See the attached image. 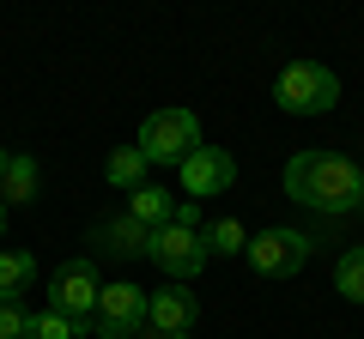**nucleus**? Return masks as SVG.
<instances>
[{"label":"nucleus","mask_w":364,"mask_h":339,"mask_svg":"<svg viewBox=\"0 0 364 339\" xmlns=\"http://www.w3.org/2000/svg\"><path fill=\"white\" fill-rule=\"evenodd\" d=\"M200 321V303H195V291H182V285H164V291H152L146 297V327H158V333H188V327Z\"/></svg>","instance_id":"nucleus-9"},{"label":"nucleus","mask_w":364,"mask_h":339,"mask_svg":"<svg viewBox=\"0 0 364 339\" xmlns=\"http://www.w3.org/2000/svg\"><path fill=\"white\" fill-rule=\"evenodd\" d=\"M146 261H152L170 285H188V279H200V267H207L213 255H207V236L200 230H188V224L170 218L164 230H152V255H146Z\"/></svg>","instance_id":"nucleus-5"},{"label":"nucleus","mask_w":364,"mask_h":339,"mask_svg":"<svg viewBox=\"0 0 364 339\" xmlns=\"http://www.w3.org/2000/svg\"><path fill=\"white\" fill-rule=\"evenodd\" d=\"M97 267H91V255H73V261H61L49 273V309L55 315H67V321L85 333L91 327V309H97Z\"/></svg>","instance_id":"nucleus-4"},{"label":"nucleus","mask_w":364,"mask_h":339,"mask_svg":"<svg viewBox=\"0 0 364 339\" xmlns=\"http://www.w3.org/2000/svg\"><path fill=\"white\" fill-rule=\"evenodd\" d=\"M146 157H140V145H116L109 152V164H104V176H109V188H122V194H134V188H146Z\"/></svg>","instance_id":"nucleus-14"},{"label":"nucleus","mask_w":364,"mask_h":339,"mask_svg":"<svg viewBox=\"0 0 364 339\" xmlns=\"http://www.w3.org/2000/svg\"><path fill=\"white\" fill-rule=\"evenodd\" d=\"M146 297L152 291H140V285H104L97 291V309H91V333H104V339H134L146 327Z\"/></svg>","instance_id":"nucleus-7"},{"label":"nucleus","mask_w":364,"mask_h":339,"mask_svg":"<svg viewBox=\"0 0 364 339\" xmlns=\"http://www.w3.org/2000/svg\"><path fill=\"white\" fill-rule=\"evenodd\" d=\"M25 321H31V309H25V303L0 297V339H25Z\"/></svg>","instance_id":"nucleus-18"},{"label":"nucleus","mask_w":364,"mask_h":339,"mask_svg":"<svg viewBox=\"0 0 364 339\" xmlns=\"http://www.w3.org/2000/svg\"><path fill=\"white\" fill-rule=\"evenodd\" d=\"M200 236H207V255H243V248H249V230H243L237 218H219V224H207Z\"/></svg>","instance_id":"nucleus-16"},{"label":"nucleus","mask_w":364,"mask_h":339,"mask_svg":"<svg viewBox=\"0 0 364 339\" xmlns=\"http://www.w3.org/2000/svg\"><path fill=\"white\" fill-rule=\"evenodd\" d=\"M91 243L104 248V255H152V230H146L140 218H128V212H122V218H109V224H97V230H91Z\"/></svg>","instance_id":"nucleus-10"},{"label":"nucleus","mask_w":364,"mask_h":339,"mask_svg":"<svg viewBox=\"0 0 364 339\" xmlns=\"http://www.w3.org/2000/svg\"><path fill=\"white\" fill-rule=\"evenodd\" d=\"M37 188H43L37 157L13 152V157H6V170H0V200H6V206H31V200H37Z\"/></svg>","instance_id":"nucleus-11"},{"label":"nucleus","mask_w":364,"mask_h":339,"mask_svg":"<svg viewBox=\"0 0 364 339\" xmlns=\"http://www.w3.org/2000/svg\"><path fill=\"white\" fill-rule=\"evenodd\" d=\"M6 157H13V152H6V145H0V170H6Z\"/></svg>","instance_id":"nucleus-22"},{"label":"nucleus","mask_w":364,"mask_h":339,"mask_svg":"<svg viewBox=\"0 0 364 339\" xmlns=\"http://www.w3.org/2000/svg\"><path fill=\"white\" fill-rule=\"evenodd\" d=\"M334 291H340L346 303H364V243L346 248V255L334 261Z\"/></svg>","instance_id":"nucleus-15"},{"label":"nucleus","mask_w":364,"mask_h":339,"mask_svg":"<svg viewBox=\"0 0 364 339\" xmlns=\"http://www.w3.org/2000/svg\"><path fill=\"white\" fill-rule=\"evenodd\" d=\"M128 218H140L146 230H164V224L176 218V194H170V188H158V182L134 188V194H128Z\"/></svg>","instance_id":"nucleus-12"},{"label":"nucleus","mask_w":364,"mask_h":339,"mask_svg":"<svg viewBox=\"0 0 364 339\" xmlns=\"http://www.w3.org/2000/svg\"><path fill=\"white\" fill-rule=\"evenodd\" d=\"M31 285H37V255H25V248H0V297L25 303Z\"/></svg>","instance_id":"nucleus-13"},{"label":"nucleus","mask_w":364,"mask_h":339,"mask_svg":"<svg viewBox=\"0 0 364 339\" xmlns=\"http://www.w3.org/2000/svg\"><path fill=\"white\" fill-rule=\"evenodd\" d=\"M273 97H279L286 116H328L340 104V79L322 61H291L286 73L273 79Z\"/></svg>","instance_id":"nucleus-3"},{"label":"nucleus","mask_w":364,"mask_h":339,"mask_svg":"<svg viewBox=\"0 0 364 339\" xmlns=\"http://www.w3.org/2000/svg\"><path fill=\"white\" fill-rule=\"evenodd\" d=\"M73 333H79V327L67 321V315H55V309H37L25 321V339H73Z\"/></svg>","instance_id":"nucleus-17"},{"label":"nucleus","mask_w":364,"mask_h":339,"mask_svg":"<svg viewBox=\"0 0 364 339\" xmlns=\"http://www.w3.org/2000/svg\"><path fill=\"white\" fill-rule=\"evenodd\" d=\"M0 236H6V200H0Z\"/></svg>","instance_id":"nucleus-21"},{"label":"nucleus","mask_w":364,"mask_h":339,"mask_svg":"<svg viewBox=\"0 0 364 339\" xmlns=\"http://www.w3.org/2000/svg\"><path fill=\"white\" fill-rule=\"evenodd\" d=\"M231 182H237V157L225 152V145H200L188 164H182V194L195 200H213V194H231Z\"/></svg>","instance_id":"nucleus-8"},{"label":"nucleus","mask_w":364,"mask_h":339,"mask_svg":"<svg viewBox=\"0 0 364 339\" xmlns=\"http://www.w3.org/2000/svg\"><path fill=\"white\" fill-rule=\"evenodd\" d=\"M140 157L146 164H188V157L200 152V121H195V109H152V116L140 121Z\"/></svg>","instance_id":"nucleus-2"},{"label":"nucleus","mask_w":364,"mask_h":339,"mask_svg":"<svg viewBox=\"0 0 364 339\" xmlns=\"http://www.w3.org/2000/svg\"><path fill=\"white\" fill-rule=\"evenodd\" d=\"M134 339H170V333H158V327H140V333H134Z\"/></svg>","instance_id":"nucleus-20"},{"label":"nucleus","mask_w":364,"mask_h":339,"mask_svg":"<svg viewBox=\"0 0 364 339\" xmlns=\"http://www.w3.org/2000/svg\"><path fill=\"white\" fill-rule=\"evenodd\" d=\"M176 339H188V333H176Z\"/></svg>","instance_id":"nucleus-23"},{"label":"nucleus","mask_w":364,"mask_h":339,"mask_svg":"<svg viewBox=\"0 0 364 339\" xmlns=\"http://www.w3.org/2000/svg\"><path fill=\"white\" fill-rule=\"evenodd\" d=\"M310 248H316V243H310L304 230H286V224H273V230L249 236L243 255H249V267H255L261 279H291L304 261H310Z\"/></svg>","instance_id":"nucleus-6"},{"label":"nucleus","mask_w":364,"mask_h":339,"mask_svg":"<svg viewBox=\"0 0 364 339\" xmlns=\"http://www.w3.org/2000/svg\"><path fill=\"white\" fill-rule=\"evenodd\" d=\"M286 194L298 206L340 218V212H364V170L340 152H298L286 164Z\"/></svg>","instance_id":"nucleus-1"},{"label":"nucleus","mask_w":364,"mask_h":339,"mask_svg":"<svg viewBox=\"0 0 364 339\" xmlns=\"http://www.w3.org/2000/svg\"><path fill=\"white\" fill-rule=\"evenodd\" d=\"M176 224H188V230H207V218H200L195 200H176Z\"/></svg>","instance_id":"nucleus-19"}]
</instances>
